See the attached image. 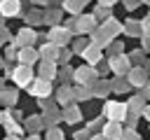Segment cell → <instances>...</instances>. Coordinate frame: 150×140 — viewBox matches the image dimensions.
<instances>
[{
	"label": "cell",
	"mask_w": 150,
	"mask_h": 140,
	"mask_svg": "<svg viewBox=\"0 0 150 140\" xmlns=\"http://www.w3.org/2000/svg\"><path fill=\"white\" fill-rule=\"evenodd\" d=\"M145 2H150V0H145Z\"/></svg>",
	"instance_id": "obj_35"
},
{
	"label": "cell",
	"mask_w": 150,
	"mask_h": 140,
	"mask_svg": "<svg viewBox=\"0 0 150 140\" xmlns=\"http://www.w3.org/2000/svg\"><path fill=\"white\" fill-rule=\"evenodd\" d=\"M82 56L87 58V63H96V61L101 58V49H98V44H94V47H87V49H82Z\"/></svg>",
	"instance_id": "obj_14"
},
{
	"label": "cell",
	"mask_w": 150,
	"mask_h": 140,
	"mask_svg": "<svg viewBox=\"0 0 150 140\" xmlns=\"http://www.w3.org/2000/svg\"><path fill=\"white\" fill-rule=\"evenodd\" d=\"M28 140H40V138H38V135H30V138H28Z\"/></svg>",
	"instance_id": "obj_31"
},
{
	"label": "cell",
	"mask_w": 150,
	"mask_h": 140,
	"mask_svg": "<svg viewBox=\"0 0 150 140\" xmlns=\"http://www.w3.org/2000/svg\"><path fill=\"white\" fill-rule=\"evenodd\" d=\"M0 100H2L5 105H12V103L16 100V93H14V91H2V93H0Z\"/></svg>",
	"instance_id": "obj_18"
},
{
	"label": "cell",
	"mask_w": 150,
	"mask_h": 140,
	"mask_svg": "<svg viewBox=\"0 0 150 140\" xmlns=\"http://www.w3.org/2000/svg\"><path fill=\"white\" fill-rule=\"evenodd\" d=\"M33 37H35V33H33L30 28H23V30H19V35H16V44H19V47H30V44H33Z\"/></svg>",
	"instance_id": "obj_13"
},
{
	"label": "cell",
	"mask_w": 150,
	"mask_h": 140,
	"mask_svg": "<svg viewBox=\"0 0 150 140\" xmlns=\"http://www.w3.org/2000/svg\"><path fill=\"white\" fill-rule=\"evenodd\" d=\"M105 30H108V33H112V35H115V33H117V30H120V26H117V23H115V21H108V23H105Z\"/></svg>",
	"instance_id": "obj_25"
},
{
	"label": "cell",
	"mask_w": 150,
	"mask_h": 140,
	"mask_svg": "<svg viewBox=\"0 0 150 140\" xmlns=\"http://www.w3.org/2000/svg\"><path fill=\"white\" fill-rule=\"evenodd\" d=\"M12 79H14L19 86H28V84L33 82V70H30V65L19 63V68H14V72H12Z\"/></svg>",
	"instance_id": "obj_2"
},
{
	"label": "cell",
	"mask_w": 150,
	"mask_h": 140,
	"mask_svg": "<svg viewBox=\"0 0 150 140\" xmlns=\"http://www.w3.org/2000/svg\"><path fill=\"white\" fill-rule=\"evenodd\" d=\"M42 126H45V119H42V117H28V119H26V128L33 131V133L40 131Z\"/></svg>",
	"instance_id": "obj_17"
},
{
	"label": "cell",
	"mask_w": 150,
	"mask_h": 140,
	"mask_svg": "<svg viewBox=\"0 0 150 140\" xmlns=\"http://www.w3.org/2000/svg\"><path fill=\"white\" fill-rule=\"evenodd\" d=\"M33 61H38V51H35L33 47H21V51H19V63L30 65Z\"/></svg>",
	"instance_id": "obj_11"
},
{
	"label": "cell",
	"mask_w": 150,
	"mask_h": 140,
	"mask_svg": "<svg viewBox=\"0 0 150 140\" xmlns=\"http://www.w3.org/2000/svg\"><path fill=\"white\" fill-rule=\"evenodd\" d=\"M0 124H2V112H0Z\"/></svg>",
	"instance_id": "obj_33"
},
{
	"label": "cell",
	"mask_w": 150,
	"mask_h": 140,
	"mask_svg": "<svg viewBox=\"0 0 150 140\" xmlns=\"http://www.w3.org/2000/svg\"><path fill=\"white\" fill-rule=\"evenodd\" d=\"M145 79H148V77H145V70H143V68H136V70H131V75H129V82L136 84V86H143Z\"/></svg>",
	"instance_id": "obj_15"
},
{
	"label": "cell",
	"mask_w": 150,
	"mask_h": 140,
	"mask_svg": "<svg viewBox=\"0 0 150 140\" xmlns=\"http://www.w3.org/2000/svg\"><path fill=\"white\" fill-rule=\"evenodd\" d=\"M110 68H112V72H115V75H124V72H129L131 63H129V58H127V56H115V58L110 61Z\"/></svg>",
	"instance_id": "obj_8"
},
{
	"label": "cell",
	"mask_w": 150,
	"mask_h": 140,
	"mask_svg": "<svg viewBox=\"0 0 150 140\" xmlns=\"http://www.w3.org/2000/svg\"><path fill=\"white\" fill-rule=\"evenodd\" d=\"M40 56H42V61H56L59 58V47L54 42H49V44H45L40 49Z\"/></svg>",
	"instance_id": "obj_10"
},
{
	"label": "cell",
	"mask_w": 150,
	"mask_h": 140,
	"mask_svg": "<svg viewBox=\"0 0 150 140\" xmlns=\"http://www.w3.org/2000/svg\"><path fill=\"white\" fill-rule=\"evenodd\" d=\"M91 19H94V16H82V19H80V30H87V28H91V23H94Z\"/></svg>",
	"instance_id": "obj_23"
},
{
	"label": "cell",
	"mask_w": 150,
	"mask_h": 140,
	"mask_svg": "<svg viewBox=\"0 0 150 140\" xmlns=\"http://www.w3.org/2000/svg\"><path fill=\"white\" fill-rule=\"evenodd\" d=\"M115 0H101V5H112Z\"/></svg>",
	"instance_id": "obj_30"
},
{
	"label": "cell",
	"mask_w": 150,
	"mask_h": 140,
	"mask_svg": "<svg viewBox=\"0 0 150 140\" xmlns=\"http://www.w3.org/2000/svg\"><path fill=\"white\" fill-rule=\"evenodd\" d=\"M73 93H75V98H77V100H87V98L91 96V93H89V86H80V89H77V91H73Z\"/></svg>",
	"instance_id": "obj_19"
},
{
	"label": "cell",
	"mask_w": 150,
	"mask_h": 140,
	"mask_svg": "<svg viewBox=\"0 0 150 140\" xmlns=\"http://www.w3.org/2000/svg\"><path fill=\"white\" fill-rule=\"evenodd\" d=\"M103 117L110 121H122V119H127V105L117 103V100H108L103 105Z\"/></svg>",
	"instance_id": "obj_1"
},
{
	"label": "cell",
	"mask_w": 150,
	"mask_h": 140,
	"mask_svg": "<svg viewBox=\"0 0 150 140\" xmlns=\"http://www.w3.org/2000/svg\"><path fill=\"white\" fill-rule=\"evenodd\" d=\"M110 89V84L108 82H101L98 86H96V91H94V96H105V91Z\"/></svg>",
	"instance_id": "obj_24"
},
{
	"label": "cell",
	"mask_w": 150,
	"mask_h": 140,
	"mask_svg": "<svg viewBox=\"0 0 150 140\" xmlns=\"http://www.w3.org/2000/svg\"><path fill=\"white\" fill-rule=\"evenodd\" d=\"M143 117L150 121V105H148V107H143Z\"/></svg>",
	"instance_id": "obj_26"
},
{
	"label": "cell",
	"mask_w": 150,
	"mask_h": 140,
	"mask_svg": "<svg viewBox=\"0 0 150 140\" xmlns=\"http://www.w3.org/2000/svg\"><path fill=\"white\" fill-rule=\"evenodd\" d=\"M19 9H21L19 0H0V14L2 16H16Z\"/></svg>",
	"instance_id": "obj_6"
},
{
	"label": "cell",
	"mask_w": 150,
	"mask_h": 140,
	"mask_svg": "<svg viewBox=\"0 0 150 140\" xmlns=\"http://www.w3.org/2000/svg\"><path fill=\"white\" fill-rule=\"evenodd\" d=\"M68 37H70V33L66 28H52L49 30V42H54L56 47H63L68 42Z\"/></svg>",
	"instance_id": "obj_7"
},
{
	"label": "cell",
	"mask_w": 150,
	"mask_h": 140,
	"mask_svg": "<svg viewBox=\"0 0 150 140\" xmlns=\"http://www.w3.org/2000/svg\"><path fill=\"white\" fill-rule=\"evenodd\" d=\"M94 75H96L94 68H87V65H84V68H77V70L73 72V79H75L80 86H94Z\"/></svg>",
	"instance_id": "obj_3"
},
{
	"label": "cell",
	"mask_w": 150,
	"mask_h": 140,
	"mask_svg": "<svg viewBox=\"0 0 150 140\" xmlns=\"http://www.w3.org/2000/svg\"><path fill=\"white\" fill-rule=\"evenodd\" d=\"M122 131H124V128H122V124H120V121H110V119H108L101 133H103V135H105L108 140H120Z\"/></svg>",
	"instance_id": "obj_5"
},
{
	"label": "cell",
	"mask_w": 150,
	"mask_h": 140,
	"mask_svg": "<svg viewBox=\"0 0 150 140\" xmlns=\"http://www.w3.org/2000/svg\"><path fill=\"white\" fill-rule=\"evenodd\" d=\"M73 98H75V93H73L68 86H63V89L56 93V100H59L61 105H70V100H73Z\"/></svg>",
	"instance_id": "obj_16"
},
{
	"label": "cell",
	"mask_w": 150,
	"mask_h": 140,
	"mask_svg": "<svg viewBox=\"0 0 150 140\" xmlns=\"http://www.w3.org/2000/svg\"><path fill=\"white\" fill-rule=\"evenodd\" d=\"M148 19H150V16H148ZM143 28H145V33H150V21H145V23H143Z\"/></svg>",
	"instance_id": "obj_28"
},
{
	"label": "cell",
	"mask_w": 150,
	"mask_h": 140,
	"mask_svg": "<svg viewBox=\"0 0 150 140\" xmlns=\"http://www.w3.org/2000/svg\"><path fill=\"white\" fill-rule=\"evenodd\" d=\"M68 124H75V121H80L82 119V112H80V107L77 105H66V110H63V114H61Z\"/></svg>",
	"instance_id": "obj_9"
},
{
	"label": "cell",
	"mask_w": 150,
	"mask_h": 140,
	"mask_svg": "<svg viewBox=\"0 0 150 140\" xmlns=\"http://www.w3.org/2000/svg\"><path fill=\"white\" fill-rule=\"evenodd\" d=\"M47 140H63V133H61L59 128H49V133H47Z\"/></svg>",
	"instance_id": "obj_22"
},
{
	"label": "cell",
	"mask_w": 150,
	"mask_h": 140,
	"mask_svg": "<svg viewBox=\"0 0 150 140\" xmlns=\"http://www.w3.org/2000/svg\"><path fill=\"white\" fill-rule=\"evenodd\" d=\"M82 2H84V0H66V9H68V12H77V9L82 7Z\"/></svg>",
	"instance_id": "obj_20"
},
{
	"label": "cell",
	"mask_w": 150,
	"mask_h": 140,
	"mask_svg": "<svg viewBox=\"0 0 150 140\" xmlns=\"http://www.w3.org/2000/svg\"><path fill=\"white\" fill-rule=\"evenodd\" d=\"M120 140H141V138H138V133H136V131H131V128H127V131H122V135H120Z\"/></svg>",
	"instance_id": "obj_21"
},
{
	"label": "cell",
	"mask_w": 150,
	"mask_h": 140,
	"mask_svg": "<svg viewBox=\"0 0 150 140\" xmlns=\"http://www.w3.org/2000/svg\"><path fill=\"white\" fill-rule=\"evenodd\" d=\"M0 65H2V61H0Z\"/></svg>",
	"instance_id": "obj_34"
},
{
	"label": "cell",
	"mask_w": 150,
	"mask_h": 140,
	"mask_svg": "<svg viewBox=\"0 0 150 140\" xmlns=\"http://www.w3.org/2000/svg\"><path fill=\"white\" fill-rule=\"evenodd\" d=\"M7 140H16V138H14V135H12V138H7Z\"/></svg>",
	"instance_id": "obj_32"
},
{
	"label": "cell",
	"mask_w": 150,
	"mask_h": 140,
	"mask_svg": "<svg viewBox=\"0 0 150 140\" xmlns=\"http://www.w3.org/2000/svg\"><path fill=\"white\" fill-rule=\"evenodd\" d=\"M91 140H108L103 133H96V135H91Z\"/></svg>",
	"instance_id": "obj_27"
},
{
	"label": "cell",
	"mask_w": 150,
	"mask_h": 140,
	"mask_svg": "<svg viewBox=\"0 0 150 140\" xmlns=\"http://www.w3.org/2000/svg\"><path fill=\"white\" fill-rule=\"evenodd\" d=\"M30 93L35 96V98H47V96H52V86H49V82L47 79H38V82H33L30 84Z\"/></svg>",
	"instance_id": "obj_4"
},
{
	"label": "cell",
	"mask_w": 150,
	"mask_h": 140,
	"mask_svg": "<svg viewBox=\"0 0 150 140\" xmlns=\"http://www.w3.org/2000/svg\"><path fill=\"white\" fill-rule=\"evenodd\" d=\"M143 96H145V98H150V84L145 86V91H143Z\"/></svg>",
	"instance_id": "obj_29"
},
{
	"label": "cell",
	"mask_w": 150,
	"mask_h": 140,
	"mask_svg": "<svg viewBox=\"0 0 150 140\" xmlns=\"http://www.w3.org/2000/svg\"><path fill=\"white\" fill-rule=\"evenodd\" d=\"M40 77L42 79H52V77H56V63L54 61H42V65H40Z\"/></svg>",
	"instance_id": "obj_12"
}]
</instances>
